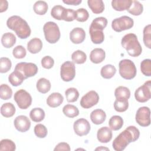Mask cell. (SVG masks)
Returning <instances> with one entry per match:
<instances>
[{
    "label": "cell",
    "mask_w": 151,
    "mask_h": 151,
    "mask_svg": "<svg viewBox=\"0 0 151 151\" xmlns=\"http://www.w3.org/2000/svg\"><path fill=\"white\" fill-rule=\"evenodd\" d=\"M139 136V129L134 126H130L114 139L112 143L113 148L116 151H122L130 143L136 141Z\"/></svg>",
    "instance_id": "1"
},
{
    "label": "cell",
    "mask_w": 151,
    "mask_h": 151,
    "mask_svg": "<svg viewBox=\"0 0 151 151\" xmlns=\"http://www.w3.org/2000/svg\"><path fill=\"white\" fill-rule=\"evenodd\" d=\"M7 27L15 31L17 36L21 39H26L31 35V28L27 22L21 17L13 15L6 21Z\"/></svg>",
    "instance_id": "2"
},
{
    "label": "cell",
    "mask_w": 151,
    "mask_h": 151,
    "mask_svg": "<svg viewBox=\"0 0 151 151\" xmlns=\"http://www.w3.org/2000/svg\"><path fill=\"white\" fill-rule=\"evenodd\" d=\"M121 44L132 57H138L142 54V47L138 41L137 37L133 33L126 34L122 39Z\"/></svg>",
    "instance_id": "3"
},
{
    "label": "cell",
    "mask_w": 151,
    "mask_h": 151,
    "mask_svg": "<svg viewBox=\"0 0 151 151\" xmlns=\"http://www.w3.org/2000/svg\"><path fill=\"white\" fill-rule=\"evenodd\" d=\"M43 31L46 41L50 44L56 43L60 38V31L58 25L52 21L46 22L43 27Z\"/></svg>",
    "instance_id": "4"
},
{
    "label": "cell",
    "mask_w": 151,
    "mask_h": 151,
    "mask_svg": "<svg viewBox=\"0 0 151 151\" xmlns=\"http://www.w3.org/2000/svg\"><path fill=\"white\" fill-rule=\"evenodd\" d=\"M119 74L126 80H132L136 76L137 70L134 63L129 59L121 60L119 64Z\"/></svg>",
    "instance_id": "5"
},
{
    "label": "cell",
    "mask_w": 151,
    "mask_h": 151,
    "mask_svg": "<svg viewBox=\"0 0 151 151\" xmlns=\"http://www.w3.org/2000/svg\"><path fill=\"white\" fill-rule=\"evenodd\" d=\"M133 19L126 15L115 18L111 22V27L113 29L118 32L129 29L133 27Z\"/></svg>",
    "instance_id": "6"
},
{
    "label": "cell",
    "mask_w": 151,
    "mask_h": 151,
    "mask_svg": "<svg viewBox=\"0 0 151 151\" xmlns=\"http://www.w3.org/2000/svg\"><path fill=\"white\" fill-rule=\"evenodd\" d=\"M14 99L19 108L21 109H27L32 103L31 96L24 89L18 90L15 93Z\"/></svg>",
    "instance_id": "7"
},
{
    "label": "cell",
    "mask_w": 151,
    "mask_h": 151,
    "mask_svg": "<svg viewBox=\"0 0 151 151\" xmlns=\"http://www.w3.org/2000/svg\"><path fill=\"white\" fill-rule=\"evenodd\" d=\"M14 70L19 71L22 74L25 79L34 76L38 72V67L36 64L32 63L21 62L18 63Z\"/></svg>",
    "instance_id": "8"
},
{
    "label": "cell",
    "mask_w": 151,
    "mask_h": 151,
    "mask_svg": "<svg viewBox=\"0 0 151 151\" xmlns=\"http://www.w3.org/2000/svg\"><path fill=\"white\" fill-rule=\"evenodd\" d=\"M134 97L136 100L140 103L147 101L151 97V81H146L137 88L135 91Z\"/></svg>",
    "instance_id": "9"
},
{
    "label": "cell",
    "mask_w": 151,
    "mask_h": 151,
    "mask_svg": "<svg viewBox=\"0 0 151 151\" xmlns=\"http://www.w3.org/2000/svg\"><path fill=\"white\" fill-rule=\"evenodd\" d=\"M76 76V67L72 61H67L63 63L60 67L61 79L66 82L73 80Z\"/></svg>",
    "instance_id": "10"
},
{
    "label": "cell",
    "mask_w": 151,
    "mask_h": 151,
    "mask_svg": "<svg viewBox=\"0 0 151 151\" xmlns=\"http://www.w3.org/2000/svg\"><path fill=\"white\" fill-rule=\"evenodd\" d=\"M135 119L136 122L142 127H147L150 124V111L148 107L143 106L138 109Z\"/></svg>",
    "instance_id": "11"
},
{
    "label": "cell",
    "mask_w": 151,
    "mask_h": 151,
    "mask_svg": "<svg viewBox=\"0 0 151 151\" xmlns=\"http://www.w3.org/2000/svg\"><path fill=\"white\" fill-rule=\"evenodd\" d=\"M99 96L98 93L91 90L84 95L80 100V105L84 109H90L98 103Z\"/></svg>",
    "instance_id": "12"
},
{
    "label": "cell",
    "mask_w": 151,
    "mask_h": 151,
    "mask_svg": "<svg viewBox=\"0 0 151 151\" xmlns=\"http://www.w3.org/2000/svg\"><path fill=\"white\" fill-rule=\"evenodd\" d=\"M73 129L76 134L79 136L87 135L91 129L90 123L87 120L81 118L74 122Z\"/></svg>",
    "instance_id": "13"
},
{
    "label": "cell",
    "mask_w": 151,
    "mask_h": 151,
    "mask_svg": "<svg viewBox=\"0 0 151 151\" xmlns=\"http://www.w3.org/2000/svg\"><path fill=\"white\" fill-rule=\"evenodd\" d=\"M15 129L20 132H25L28 131L31 127V122L29 119L24 115L17 116L14 122Z\"/></svg>",
    "instance_id": "14"
},
{
    "label": "cell",
    "mask_w": 151,
    "mask_h": 151,
    "mask_svg": "<svg viewBox=\"0 0 151 151\" xmlns=\"http://www.w3.org/2000/svg\"><path fill=\"white\" fill-rule=\"evenodd\" d=\"M86 38L84 30L80 27L73 29L70 33V39L73 44H78L83 42Z\"/></svg>",
    "instance_id": "15"
},
{
    "label": "cell",
    "mask_w": 151,
    "mask_h": 151,
    "mask_svg": "<svg viewBox=\"0 0 151 151\" xmlns=\"http://www.w3.org/2000/svg\"><path fill=\"white\" fill-rule=\"evenodd\" d=\"M112 131L110 128L107 126L102 127L97 131V137L101 143H106L109 142L112 139Z\"/></svg>",
    "instance_id": "16"
},
{
    "label": "cell",
    "mask_w": 151,
    "mask_h": 151,
    "mask_svg": "<svg viewBox=\"0 0 151 151\" xmlns=\"http://www.w3.org/2000/svg\"><path fill=\"white\" fill-rule=\"evenodd\" d=\"M64 97L60 93H52L47 99V104L51 107L60 106L63 102Z\"/></svg>",
    "instance_id": "17"
},
{
    "label": "cell",
    "mask_w": 151,
    "mask_h": 151,
    "mask_svg": "<svg viewBox=\"0 0 151 151\" xmlns=\"http://www.w3.org/2000/svg\"><path fill=\"white\" fill-rule=\"evenodd\" d=\"M106 57V52L102 48H96L93 49L90 54V61L94 64L101 63Z\"/></svg>",
    "instance_id": "18"
},
{
    "label": "cell",
    "mask_w": 151,
    "mask_h": 151,
    "mask_svg": "<svg viewBox=\"0 0 151 151\" xmlns=\"http://www.w3.org/2000/svg\"><path fill=\"white\" fill-rule=\"evenodd\" d=\"M106 118V113L101 109H96L90 114V119L91 122L97 125L102 124L105 121Z\"/></svg>",
    "instance_id": "19"
},
{
    "label": "cell",
    "mask_w": 151,
    "mask_h": 151,
    "mask_svg": "<svg viewBox=\"0 0 151 151\" xmlns=\"http://www.w3.org/2000/svg\"><path fill=\"white\" fill-rule=\"evenodd\" d=\"M89 33L91 41L96 44L102 43L104 40V35L102 30L93 28L90 27Z\"/></svg>",
    "instance_id": "20"
},
{
    "label": "cell",
    "mask_w": 151,
    "mask_h": 151,
    "mask_svg": "<svg viewBox=\"0 0 151 151\" xmlns=\"http://www.w3.org/2000/svg\"><path fill=\"white\" fill-rule=\"evenodd\" d=\"M42 48V42L38 38H34L27 43V49L31 54L38 53Z\"/></svg>",
    "instance_id": "21"
},
{
    "label": "cell",
    "mask_w": 151,
    "mask_h": 151,
    "mask_svg": "<svg viewBox=\"0 0 151 151\" xmlns=\"http://www.w3.org/2000/svg\"><path fill=\"white\" fill-rule=\"evenodd\" d=\"M132 3V0H113L111 6L113 8L117 11L127 10Z\"/></svg>",
    "instance_id": "22"
},
{
    "label": "cell",
    "mask_w": 151,
    "mask_h": 151,
    "mask_svg": "<svg viewBox=\"0 0 151 151\" xmlns=\"http://www.w3.org/2000/svg\"><path fill=\"white\" fill-rule=\"evenodd\" d=\"M87 4L94 14H100L104 10V4L102 0H88Z\"/></svg>",
    "instance_id": "23"
},
{
    "label": "cell",
    "mask_w": 151,
    "mask_h": 151,
    "mask_svg": "<svg viewBox=\"0 0 151 151\" xmlns=\"http://www.w3.org/2000/svg\"><path fill=\"white\" fill-rule=\"evenodd\" d=\"M16 40V37L14 34L11 32H6L2 36L1 43L5 48H9L14 45Z\"/></svg>",
    "instance_id": "24"
},
{
    "label": "cell",
    "mask_w": 151,
    "mask_h": 151,
    "mask_svg": "<svg viewBox=\"0 0 151 151\" xmlns=\"http://www.w3.org/2000/svg\"><path fill=\"white\" fill-rule=\"evenodd\" d=\"M24 80L25 79L22 74L17 70H14L8 77L9 82L15 87L21 85Z\"/></svg>",
    "instance_id": "25"
},
{
    "label": "cell",
    "mask_w": 151,
    "mask_h": 151,
    "mask_svg": "<svg viewBox=\"0 0 151 151\" xmlns=\"http://www.w3.org/2000/svg\"><path fill=\"white\" fill-rule=\"evenodd\" d=\"M66 9L61 5H55L51 11V15L55 19L64 20Z\"/></svg>",
    "instance_id": "26"
},
{
    "label": "cell",
    "mask_w": 151,
    "mask_h": 151,
    "mask_svg": "<svg viewBox=\"0 0 151 151\" xmlns=\"http://www.w3.org/2000/svg\"><path fill=\"white\" fill-rule=\"evenodd\" d=\"M51 83L45 78H40L36 84L37 89L39 92L42 94H45L48 92L51 89Z\"/></svg>",
    "instance_id": "27"
},
{
    "label": "cell",
    "mask_w": 151,
    "mask_h": 151,
    "mask_svg": "<svg viewBox=\"0 0 151 151\" xmlns=\"http://www.w3.org/2000/svg\"><path fill=\"white\" fill-rule=\"evenodd\" d=\"M116 73V68L111 64H107L101 68L100 74L101 77L106 79L112 78Z\"/></svg>",
    "instance_id": "28"
},
{
    "label": "cell",
    "mask_w": 151,
    "mask_h": 151,
    "mask_svg": "<svg viewBox=\"0 0 151 151\" xmlns=\"http://www.w3.org/2000/svg\"><path fill=\"white\" fill-rule=\"evenodd\" d=\"M109 125L112 130H120L123 125V119L120 116H113L109 121Z\"/></svg>",
    "instance_id": "29"
},
{
    "label": "cell",
    "mask_w": 151,
    "mask_h": 151,
    "mask_svg": "<svg viewBox=\"0 0 151 151\" xmlns=\"http://www.w3.org/2000/svg\"><path fill=\"white\" fill-rule=\"evenodd\" d=\"M114 96L116 99L128 100L130 97V91L126 87L119 86L115 89Z\"/></svg>",
    "instance_id": "30"
},
{
    "label": "cell",
    "mask_w": 151,
    "mask_h": 151,
    "mask_svg": "<svg viewBox=\"0 0 151 151\" xmlns=\"http://www.w3.org/2000/svg\"><path fill=\"white\" fill-rule=\"evenodd\" d=\"M15 107L11 103H5L1 107V113L5 117H11L15 113Z\"/></svg>",
    "instance_id": "31"
},
{
    "label": "cell",
    "mask_w": 151,
    "mask_h": 151,
    "mask_svg": "<svg viewBox=\"0 0 151 151\" xmlns=\"http://www.w3.org/2000/svg\"><path fill=\"white\" fill-rule=\"evenodd\" d=\"M29 117L33 122H40L43 120L45 117V112L41 108H34L30 111Z\"/></svg>",
    "instance_id": "32"
},
{
    "label": "cell",
    "mask_w": 151,
    "mask_h": 151,
    "mask_svg": "<svg viewBox=\"0 0 151 151\" xmlns=\"http://www.w3.org/2000/svg\"><path fill=\"white\" fill-rule=\"evenodd\" d=\"M130 14L134 16H138L142 14L143 11V5L138 1H132L130 8L127 10Z\"/></svg>",
    "instance_id": "33"
},
{
    "label": "cell",
    "mask_w": 151,
    "mask_h": 151,
    "mask_svg": "<svg viewBox=\"0 0 151 151\" xmlns=\"http://www.w3.org/2000/svg\"><path fill=\"white\" fill-rule=\"evenodd\" d=\"M63 112L65 116L70 118H74L79 114L78 108L72 104H66L63 108Z\"/></svg>",
    "instance_id": "34"
},
{
    "label": "cell",
    "mask_w": 151,
    "mask_h": 151,
    "mask_svg": "<svg viewBox=\"0 0 151 151\" xmlns=\"http://www.w3.org/2000/svg\"><path fill=\"white\" fill-rule=\"evenodd\" d=\"M34 11L38 15H44L48 11V4L43 1H38L35 2L33 6Z\"/></svg>",
    "instance_id": "35"
},
{
    "label": "cell",
    "mask_w": 151,
    "mask_h": 151,
    "mask_svg": "<svg viewBox=\"0 0 151 151\" xmlns=\"http://www.w3.org/2000/svg\"><path fill=\"white\" fill-rule=\"evenodd\" d=\"M107 19L105 17H97L94 19L93 20L90 27L100 29V30H103L107 26Z\"/></svg>",
    "instance_id": "36"
},
{
    "label": "cell",
    "mask_w": 151,
    "mask_h": 151,
    "mask_svg": "<svg viewBox=\"0 0 151 151\" xmlns=\"http://www.w3.org/2000/svg\"><path fill=\"white\" fill-rule=\"evenodd\" d=\"M73 61L78 64L84 63L87 60V55L84 52L81 50H76L71 54Z\"/></svg>",
    "instance_id": "37"
},
{
    "label": "cell",
    "mask_w": 151,
    "mask_h": 151,
    "mask_svg": "<svg viewBox=\"0 0 151 151\" xmlns=\"http://www.w3.org/2000/svg\"><path fill=\"white\" fill-rule=\"evenodd\" d=\"M65 96L68 102L73 103L77 100L79 97V92L76 88L70 87L65 90Z\"/></svg>",
    "instance_id": "38"
},
{
    "label": "cell",
    "mask_w": 151,
    "mask_h": 151,
    "mask_svg": "<svg viewBox=\"0 0 151 151\" xmlns=\"http://www.w3.org/2000/svg\"><path fill=\"white\" fill-rule=\"evenodd\" d=\"M16 149V145L15 143L8 139L1 140L0 143L1 151H14Z\"/></svg>",
    "instance_id": "39"
},
{
    "label": "cell",
    "mask_w": 151,
    "mask_h": 151,
    "mask_svg": "<svg viewBox=\"0 0 151 151\" xmlns=\"http://www.w3.org/2000/svg\"><path fill=\"white\" fill-rule=\"evenodd\" d=\"M129 107L128 100L116 99L114 102V110L118 112H124Z\"/></svg>",
    "instance_id": "40"
},
{
    "label": "cell",
    "mask_w": 151,
    "mask_h": 151,
    "mask_svg": "<svg viewBox=\"0 0 151 151\" xmlns=\"http://www.w3.org/2000/svg\"><path fill=\"white\" fill-rule=\"evenodd\" d=\"M12 90L11 88L6 84H2L0 88V97L2 100H8L11 98Z\"/></svg>",
    "instance_id": "41"
},
{
    "label": "cell",
    "mask_w": 151,
    "mask_h": 151,
    "mask_svg": "<svg viewBox=\"0 0 151 151\" xmlns=\"http://www.w3.org/2000/svg\"><path fill=\"white\" fill-rule=\"evenodd\" d=\"M143 42L146 47L151 48V25L149 24L143 29Z\"/></svg>",
    "instance_id": "42"
},
{
    "label": "cell",
    "mask_w": 151,
    "mask_h": 151,
    "mask_svg": "<svg viewBox=\"0 0 151 151\" xmlns=\"http://www.w3.org/2000/svg\"><path fill=\"white\" fill-rule=\"evenodd\" d=\"M140 70L142 74L146 76H151V60L145 59L140 63Z\"/></svg>",
    "instance_id": "43"
},
{
    "label": "cell",
    "mask_w": 151,
    "mask_h": 151,
    "mask_svg": "<svg viewBox=\"0 0 151 151\" xmlns=\"http://www.w3.org/2000/svg\"><path fill=\"white\" fill-rule=\"evenodd\" d=\"M12 66L11 60L7 57H1L0 59V72L5 73L9 71Z\"/></svg>",
    "instance_id": "44"
},
{
    "label": "cell",
    "mask_w": 151,
    "mask_h": 151,
    "mask_svg": "<svg viewBox=\"0 0 151 151\" xmlns=\"http://www.w3.org/2000/svg\"><path fill=\"white\" fill-rule=\"evenodd\" d=\"M34 133L35 136L39 138H44L47 136L48 131L47 127L42 124H38L34 127Z\"/></svg>",
    "instance_id": "45"
},
{
    "label": "cell",
    "mask_w": 151,
    "mask_h": 151,
    "mask_svg": "<svg viewBox=\"0 0 151 151\" xmlns=\"http://www.w3.org/2000/svg\"><path fill=\"white\" fill-rule=\"evenodd\" d=\"M76 19L81 22L86 21L89 17L88 12L84 8L78 9L77 11H76Z\"/></svg>",
    "instance_id": "46"
},
{
    "label": "cell",
    "mask_w": 151,
    "mask_h": 151,
    "mask_svg": "<svg viewBox=\"0 0 151 151\" xmlns=\"http://www.w3.org/2000/svg\"><path fill=\"white\" fill-rule=\"evenodd\" d=\"M12 54L14 57L18 59L24 58L27 54L25 48L22 45H17L12 50Z\"/></svg>",
    "instance_id": "47"
},
{
    "label": "cell",
    "mask_w": 151,
    "mask_h": 151,
    "mask_svg": "<svg viewBox=\"0 0 151 151\" xmlns=\"http://www.w3.org/2000/svg\"><path fill=\"white\" fill-rule=\"evenodd\" d=\"M41 63L42 67L46 69H50L54 64V60L51 57L47 55L41 59Z\"/></svg>",
    "instance_id": "48"
},
{
    "label": "cell",
    "mask_w": 151,
    "mask_h": 151,
    "mask_svg": "<svg viewBox=\"0 0 151 151\" xmlns=\"http://www.w3.org/2000/svg\"><path fill=\"white\" fill-rule=\"evenodd\" d=\"M76 11L72 9H66V13L64 18L65 21L67 22H71L76 19Z\"/></svg>",
    "instance_id": "49"
},
{
    "label": "cell",
    "mask_w": 151,
    "mask_h": 151,
    "mask_svg": "<svg viewBox=\"0 0 151 151\" xmlns=\"http://www.w3.org/2000/svg\"><path fill=\"white\" fill-rule=\"evenodd\" d=\"M70 145L65 142H61L59 143L58 145H57L54 149V150H66V151H70Z\"/></svg>",
    "instance_id": "50"
},
{
    "label": "cell",
    "mask_w": 151,
    "mask_h": 151,
    "mask_svg": "<svg viewBox=\"0 0 151 151\" xmlns=\"http://www.w3.org/2000/svg\"><path fill=\"white\" fill-rule=\"evenodd\" d=\"M8 7V2L6 0L0 1V12L6 11Z\"/></svg>",
    "instance_id": "51"
},
{
    "label": "cell",
    "mask_w": 151,
    "mask_h": 151,
    "mask_svg": "<svg viewBox=\"0 0 151 151\" xmlns=\"http://www.w3.org/2000/svg\"><path fill=\"white\" fill-rule=\"evenodd\" d=\"M63 2L68 5H78L80 4L81 3V0H63Z\"/></svg>",
    "instance_id": "52"
},
{
    "label": "cell",
    "mask_w": 151,
    "mask_h": 151,
    "mask_svg": "<svg viewBox=\"0 0 151 151\" xmlns=\"http://www.w3.org/2000/svg\"><path fill=\"white\" fill-rule=\"evenodd\" d=\"M96 150H109V149L107 148V147H103V146H100V147H99L97 148H96L95 149Z\"/></svg>",
    "instance_id": "53"
}]
</instances>
